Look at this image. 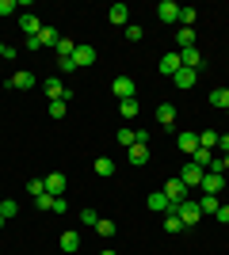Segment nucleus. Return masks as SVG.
<instances>
[{
	"mask_svg": "<svg viewBox=\"0 0 229 255\" xmlns=\"http://www.w3.org/2000/svg\"><path fill=\"white\" fill-rule=\"evenodd\" d=\"M157 19L168 23V27L180 23V4H176V0H161V4H157Z\"/></svg>",
	"mask_w": 229,
	"mask_h": 255,
	"instance_id": "nucleus-7",
	"label": "nucleus"
},
{
	"mask_svg": "<svg viewBox=\"0 0 229 255\" xmlns=\"http://www.w3.org/2000/svg\"><path fill=\"white\" fill-rule=\"evenodd\" d=\"M99 255H115V252H111V248H107V252H99Z\"/></svg>",
	"mask_w": 229,
	"mask_h": 255,
	"instance_id": "nucleus-43",
	"label": "nucleus"
},
{
	"mask_svg": "<svg viewBox=\"0 0 229 255\" xmlns=\"http://www.w3.org/2000/svg\"><path fill=\"white\" fill-rule=\"evenodd\" d=\"M161 191H164V198H168V202H172V206H180V202H184V198H187V187H184V179H180V175H172V179L164 183Z\"/></svg>",
	"mask_w": 229,
	"mask_h": 255,
	"instance_id": "nucleus-4",
	"label": "nucleus"
},
{
	"mask_svg": "<svg viewBox=\"0 0 229 255\" xmlns=\"http://www.w3.org/2000/svg\"><path fill=\"white\" fill-rule=\"evenodd\" d=\"M214 217H218V221H222V225H229V206H226V202H222V210H218V213H214Z\"/></svg>",
	"mask_w": 229,
	"mask_h": 255,
	"instance_id": "nucleus-42",
	"label": "nucleus"
},
{
	"mask_svg": "<svg viewBox=\"0 0 229 255\" xmlns=\"http://www.w3.org/2000/svg\"><path fill=\"white\" fill-rule=\"evenodd\" d=\"M176 145H180V149L191 156V152L199 149V133H180V137H176Z\"/></svg>",
	"mask_w": 229,
	"mask_h": 255,
	"instance_id": "nucleus-25",
	"label": "nucleus"
},
{
	"mask_svg": "<svg viewBox=\"0 0 229 255\" xmlns=\"http://www.w3.org/2000/svg\"><path fill=\"white\" fill-rule=\"evenodd\" d=\"M111 92H115V99H134V92H138V84H134V76H115V84H111Z\"/></svg>",
	"mask_w": 229,
	"mask_h": 255,
	"instance_id": "nucleus-6",
	"label": "nucleus"
},
{
	"mask_svg": "<svg viewBox=\"0 0 229 255\" xmlns=\"http://www.w3.org/2000/svg\"><path fill=\"white\" fill-rule=\"evenodd\" d=\"M172 80H176V88H180V92H187V88H195V69H180Z\"/></svg>",
	"mask_w": 229,
	"mask_h": 255,
	"instance_id": "nucleus-22",
	"label": "nucleus"
},
{
	"mask_svg": "<svg viewBox=\"0 0 229 255\" xmlns=\"http://www.w3.org/2000/svg\"><path fill=\"white\" fill-rule=\"evenodd\" d=\"M92 168H96V175L111 179V175H115V160H111V156H96V164H92Z\"/></svg>",
	"mask_w": 229,
	"mask_h": 255,
	"instance_id": "nucleus-23",
	"label": "nucleus"
},
{
	"mask_svg": "<svg viewBox=\"0 0 229 255\" xmlns=\"http://www.w3.org/2000/svg\"><path fill=\"white\" fill-rule=\"evenodd\" d=\"M191 164H199L203 171H210V164H214V149H203V145H199V149L191 152Z\"/></svg>",
	"mask_w": 229,
	"mask_h": 255,
	"instance_id": "nucleus-18",
	"label": "nucleus"
},
{
	"mask_svg": "<svg viewBox=\"0 0 229 255\" xmlns=\"http://www.w3.org/2000/svg\"><path fill=\"white\" fill-rule=\"evenodd\" d=\"M226 206H229V191H226Z\"/></svg>",
	"mask_w": 229,
	"mask_h": 255,
	"instance_id": "nucleus-46",
	"label": "nucleus"
},
{
	"mask_svg": "<svg viewBox=\"0 0 229 255\" xmlns=\"http://www.w3.org/2000/svg\"><path fill=\"white\" fill-rule=\"evenodd\" d=\"M126 156H130V164H149V145H130Z\"/></svg>",
	"mask_w": 229,
	"mask_h": 255,
	"instance_id": "nucleus-24",
	"label": "nucleus"
},
{
	"mask_svg": "<svg viewBox=\"0 0 229 255\" xmlns=\"http://www.w3.org/2000/svg\"><path fill=\"white\" fill-rule=\"evenodd\" d=\"M176 213H180V221H184V225H199V221H203V210H199V198H184V202L176 206Z\"/></svg>",
	"mask_w": 229,
	"mask_h": 255,
	"instance_id": "nucleus-1",
	"label": "nucleus"
},
{
	"mask_svg": "<svg viewBox=\"0 0 229 255\" xmlns=\"http://www.w3.org/2000/svg\"><path fill=\"white\" fill-rule=\"evenodd\" d=\"M4 225H8V221H4V217H0V229H4Z\"/></svg>",
	"mask_w": 229,
	"mask_h": 255,
	"instance_id": "nucleus-44",
	"label": "nucleus"
},
{
	"mask_svg": "<svg viewBox=\"0 0 229 255\" xmlns=\"http://www.w3.org/2000/svg\"><path fill=\"white\" fill-rule=\"evenodd\" d=\"M57 69H61V73H76V65H73V57H57Z\"/></svg>",
	"mask_w": 229,
	"mask_h": 255,
	"instance_id": "nucleus-39",
	"label": "nucleus"
},
{
	"mask_svg": "<svg viewBox=\"0 0 229 255\" xmlns=\"http://www.w3.org/2000/svg\"><path fill=\"white\" fill-rule=\"evenodd\" d=\"M19 31H23V38H34V34L42 31V23H38V15H31V11H23V19H19Z\"/></svg>",
	"mask_w": 229,
	"mask_h": 255,
	"instance_id": "nucleus-13",
	"label": "nucleus"
},
{
	"mask_svg": "<svg viewBox=\"0 0 229 255\" xmlns=\"http://www.w3.org/2000/svg\"><path fill=\"white\" fill-rule=\"evenodd\" d=\"M180 69H184V61H180V50H168V53L161 57V73H164V76H176Z\"/></svg>",
	"mask_w": 229,
	"mask_h": 255,
	"instance_id": "nucleus-10",
	"label": "nucleus"
},
{
	"mask_svg": "<svg viewBox=\"0 0 229 255\" xmlns=\"http://www.w3.org/2000/svg\"><path fill=\"white\" fill-rule=\"evenodd\" d=\"M23 46H27V50H42V46H57V31H54V27H42V31L34 34V38H23Z\"/></svg>",
	"mask_w": 229,
	"mask_h": 255,
	"instance_id": "nucleus-5",
	"label": "nucleus"
},
{
	"mask_svg": "<svg viewBox=\"0 0 229 255\" xmlns=\"http://www.w3.org/2000/svg\"><path fill=\"white\" fill-rule=\"evenodd\" d=\"M107 19H111V27H126V23H130V8H126V4H111Z\"/></svg>",
	"mask_w": 229,
	"mask_h": 255,
	"instance_id": "nucleus-14",
	"label": "nucleus"
},
{
	"mask_svg": "<svg viewBox=\"0 0 229 255\" xmlns=\"http://www.w3.org/2000/svg\"><path fill=\"white\" fill-rule=\"evenodd\" d=\"M199 210H203V217H214V213L222 210V198L218 194H203V198H199Z\"/></svg>",
	"mask_w": 229,
	"mask_h": 255,
	"instance_id": "nucleus-16",
	"label": "nucleus"
},
{
	"mask_svg": "<svg viewBox=\"0 0 229 255\" xmlns=\"http://www.w3.org/2000/svg\"><path fill=\"white\" fill-rule=\"evenodd\" d=\"M42 88H46V96H50V103H54V99H69V96H73V92H69V88L61 84L57 76H50V80H46Z\"/></svg>",
	"mask_w": 229,
	"mask_h": 255,
	"instance_id": "nucleus-11",
	"label": "nucleus"
},
{
	"mask_svg": "<svg viewBox=\"0 0 229 255\" xmlns=\"http://www.w3.org/2000/svg\"><path fill=\"white\" fill-rule=\"evenodd\" d=\"M0 57H4V42H0Z\"/></svg>",
	"mask_w": 229,
	"mask_h": 255,
	"instance_id": "nucleus-45",
	"label": "nucleus"
},
{
	"mask_svg": "<svg viewBox=\"0 0 229 255\" xmlns=\"http://www.w3.org/2000/svg\"><path fill=\"white\" fill-rule=\"evenodd\" d=\"M34 84H38V80H34V73H27V69L8 76V88H23V92H27V88H34Z\"/></svg>",
	"mask_w": 229,
	"mask_h": 255,
	"instance_id": "nucleus-12",
	"label": "nucleus"
},
{
	"mask_svg": "<svg viewBox=\"0 0 229 255\" xmlns=\"http://www.w3.org/2000/svg\"><path fill=\"white\" fill-rule=\"evenodd\" d=\"M199 191H203V194H226V175H218V171H203Z\"/></svg>",
	"mask_w": 229,
	"mask_h": 255,
	"instance_id": "nucleus-3",
	"label": "nucleus"
},
{
	"mask_svg": "<svg viewBox=\"0 0 229 255\" xmlns=\"http://www.w3.org/2000/svg\"><path fill=\"white\" fill-rule=\"evenodd\" d=\"M199 19V8H180V27H195Z\"/></svg>",
	"mask_w": 229,
	"mask_h": 255,
	"instance_id": "nucleus-30",
	"label": "nucleus"
},
{
	"mask_svg": "<svg viewBox=\"0 0 229 255\" xmlns=\"http://www.w3.org/2000/svg\"><path fill=\"white\" fill-rule=\"evenodd\" d=\"M34 206H38L42 213H54V194H38V198H34Z\"/></svg>",
	"mask_w": 229,
	"mask_h": 255,
	"instance_id": "nucleus-33",
	"label": "nucleus"
},
{
	"mask_svg": "<svg viewBox=\"0 0 229 255\" xmlns=\"http://www.w3.org/2000/svg\"><path fill=\"white\" fill-rule=\"evenodd\" d=\"M122 31H126V38H130V42H138V38H142V27H138V23H126Z\"/></svg>",
	"mask_w": 229,
	"mask_h": 255,
	"instance_id": "nucleus-37",
	"label": "nucleus"
},
{
	"mask_svg": "<svg viewBox=\"0 0 229 255\" xmlns=\"http://www.w3.org/2000/svg\"><path fill=\"white\" fill-rule=\"evenodd\" d=\"M145 206H149L153 213H168V210H176L172 202H168V198H164V191H157V194H149V198H145Z\"/></svg>",
	"mask_w": 229,
	"mask_h": 255,
	"instance_id": "nucleus-15",
	"label": "nucleus"
},
{
	"mask_svg": "<svg viewBox=\"0 0 229 255\" xmlns=\"http://www.w3.org/2000/svg\"><path fill=\"white\" fill-rule=\"evenodd\" d=\"M96 221H99L96 210H84V213H80V225H96Z\"/></svg>",
	"mask_w": 229,
	"mask_h": 255,
	"instance_id": "nucleus-40",
	"label": "nucleus"
},
{
	"mask_svg": "<svg viewBox=\"0 0 229 255\" xmlns=\"http://www.w3.org/2000/svg\"><path fill=\"white\" fill-rule=\"evenodd\" d=\"M180 179H184V187H187V191H191V187H199V183H203V168L187 160L184 168H180Z\"/></svg>",
	"mask_w": 229,
	"mask_h": 255,
	"instance_id": "nucleus-9",
	"label": "nucleus"
},
{
	"mask_svg": "<svg viewBox=\"0 0 229 255\" xmlns=\"http://www.w3.org/2000/svg\"><path fill=\"white\" fill-rule=\"evenodd\" d=\"M210 103L222 107V111H229V88H214V92H210Z\"/></svg>",
	"mask_w": 229,
	"mask_h": 255,
	"instance_id": "nucleus-26",
	"label": "nucleus"
},
{
	"mask_svg": "<svg viewBox=\"0 0 229 255\" xmlns=\"http://www.w3.org/2000/svg\"><path fill=\"white\" fill-rule=\"evenodd\" d=\"M50 118H65V99H54V103H50Z\"/></svg>",
	"mask_w": 229,
	"mask_h": 255,
	"instance_id": "nucleus-34",
	"label": "nucleus"
},
{
	"mask_svg": "<svg viewBox=\"0 0 229 255\" xmlns=\"http://www.w3.org/2000/svg\"><path fill=\"white\" fill-rule=\"evenodd\" d=\"M42 183H46V194H54V198H61V194H65V187H69V179L61 175V171H50Z\"/></svg>",
	"mask_w": 229,
	"mask_h": 255,
	"instance_id": "nucleus-8",
	"label": "nucleus"
},
{
	"mask_svg": "<svg viewBox=\"0 0 229 255\" xmlns=\"http://www.w3.org/2000/svg\"><path fill=\"white\" fill-rule=\"evenodd\" d=\"M199 145H203V149H214V145H218V133H199Z\"/></svg>",
	"mask_w": 229,
	"mask_h": 255,
	"instance_id": "nucleus-35",
	"label": "nucleus"
},
{
	"mask_svg": "<svg viewBox=\"0 0 229 255\" xmlns=\"http://www.w3.org/2000/svg\"><path fill=\"white\" fill-rule=\"evenodd\" d=\"M27 194H34V198H38V194H46V183H42V179H31V183H27Z\"/></svg>",
	"mask_w": 229,
	"mask_h": 255,
	"instance_id": "nucleus-36",
	"label": "nucleus"
},
{
	"mask_svg": "<svg viewBox=\"0 0 229 255\" xmlns=\"http://www.w3.org/2000/svg\"><path fill=\"white\" fill-rule=\"evenodd\" d=\"M191 46H195V31H191V27H180V31H176V50H191Z\"/></svg>",
	"mask_w": 229,
	"mask_h": 255,
	"instance_id": "nucleus-21",
	"label": "nucleus"
},
{
	"mask_svg": "<svg viewBox=\"0 0 229 255\" xmlns=\"http://www.w3.org/2000/svg\"><path fill=\"white\" fill-rule=\"evenodd\" d=\"M157 122H161L164 129H172L176 126V107L172 103H161V107H157Z\"/></svg>",
	"mask_w": 229,
	"mask_h": 255,
	"instance_id": "nucleus-17",
	"label": "nucleus"
},
{
	"mask_svg": "<svg viewBox=\"0 0 229 255\" xmlns=\"http://www.w3.org/2000/svg\"><path fill=\"white\" fill-rule=\"evenodd\" d=\"M115 137H119V145H126V149H130V145H138V129H119V133H115Z\"/></svg>",
	"mask_w": 229,
	"mask_h": 255,
	"instance_id": "nucleus-27",
	"label": "nucleus"
},
{
	"mask_svg": "<svg viewBox=\"0 0 229 255\" xmlns=\"http://www.w3.org/2000/svg\"><path fill=\"white\" fill-rule=\"evenodd\" d=\"M184 229H187V225L184 221H180V213H176V210H168V213H164V233H184Z\"/></svg>",
	"mask_w": 229,
	"mask_h": 255,
	"instance_id": "nucleus-20",
	"label": "nucleus"
},
{
	"mask_svg": "<svg viewBox=\"0 0 229 255\" xmlns=\"http://www.w3.org/2000/svg\"><path fill=\"white\" fill-rule=\"evenodd\" d=\"M119 111H122V118H138V111H142V107H138V99H122Z\"/></svg>",
	"mask_w": 229,
	"mask_h": 255,
	"instance_id": "nucleus-29",
	"label": "nucleus"
},
{
	"mask_svg": "<svg viewBox=\"0 0 229 255\" xmlns=\"http://www.w3.org/2000/svg\"><path fill=\"white\" fill-rule=\"evenodd\" d=\"M11 11H19V0H0V15H11Z\"/></svg>",
	"mask_w": 229,
	"mask_h": 255,
	"instance_id": "nucleus-38",
	"label": "nucleus"
},
{
	"mask_svg": "<svg viewBox=\"0 0 229 255\" xmlns=\"http://www.w3.org/2000/svg\"><path fill=\"white\" fill-rule=\"evenodd\" d=\"M96 46H88V42H76V50H73V65L76 69H92V65H96Z\"/></svg>",
	"mask_w": 229,
	"mask_h": 255,
	"instance_id": "nucleus-2",
	"label": "nucleus"
},
{
	"mask_svg": "<svg viewBox=\"0 0 229 255\" xmlns=\"http://www.w3.org/2000/svg\"><path fill=\"white\" fill-rule=\"evenodd\" d=\"M57 244H61V252H65V255L80 252V233H73V229H69V233H61V240H57Z\"/></svg>",
	"mask_w": 229,
	"mask_h": 255,
	"instance_id": "nucleus-19",
	"label": "nucleus"
},
{
	"mask_svg": "<svg viewBox=\"0 0 229 255\" xmlns=\"http://www.w3.org/2000/svg\"><path fill=\"white\" fill-rule=\"evenodd\" d=\"M96 233L103 236V240H111V236H115V221H107V217H99V221H96Z\"/></svg>",
	"mask_w": 229,
	"mask_h": 255,
	"instance_id": "nucleus-32",
	"label": "nucleus"
},
{
	"mask_svg": "<svg viewBox=\"0 0 229 255\" xmlns=\"http://www.w3.org/2000/svg\"><path fill=\"white\" fill-rule=\"evenodd\" d=\"M54 50H57V57H73L76 42H73V38H57V46H54Z\"/></svg>",
	"mask_w": 229,
	"mask_h": 255,
	"instance_id": "nucleus-31",
	"label": "nucleus"
},
{
	"mask_svg": "<svg viewBox=\"0 0 229 255\" xmlns=\"http://www.w3.org/2000/svg\"><path fill=\"white\" fill-rule=\"evenodd\" d=\"M15 213H19V206L11 202V198H0V217H4V221H11Z\"/></svg>",
	"mask_w": 229,
	"mask_h": 255,
	"instance_id": "nucleus-28",
	"label": "nucleus"
},
{
	"mask_svg": "<svg viewBox=\"0 0 229 255\" xmlns=\"http://www.w3.org/2000/svg\"><path fill=\"white\" fill-rule=\"evenodd\" d=\"M214 149H222V156H226V152H229V133H222V137H218V145H214Z\"/></svg>",
	"mask_w": 229,
	"mask_h": 255,
	"instance_id": "nucleus-41",
	"label": "nucleus"
}]
</instances>
